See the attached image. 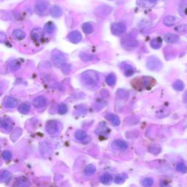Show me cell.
I'll use <instances>...</instances> for the list:
<instances>
[{
	"instance_id": "1",
	"label": "cell",
	"mask_w": 187,
	"mask_h": 187,
	"mask_svg": "<svg viewBox=\"0 0 187 187\" xmlns=\"http://www.w3.org/2000/svg\"><path fill=\"white\" fill-rule=\"evenodd\" d=\"M99 76L93 70H88L81 75V81L87 87H93L99 83Z\"/></svg>"
},
{
	"instance_id": "2",
	"label": "cell",
	"mask_w": 187,
	"mask_h": 187,
	"mask_svg": "<svg viewBox=\"0 0 187 187\" xmlns=\"http://www.w3.org/2000/svg\"><path fill=\"white\" fill-rule=\"evenodd\" d=\"M146 66L148 69L152 71H158L162 67V63L159 59L155 56H150L146 61Z\"/></svg>"
},
{
	"instance_id": "3",
	"label": "cell",
	"mask_w": 187,
	"mask_h": 187,
	"mask_svg": "<svg viewBox=\"0 0 187 187\" xmlns=\"http://www.w3.org/2000/svg\"><path fill=\"white\" fill-rule=\"evenodd\" d=\"M52 60L53 61V64L58 67H63L66 64V58L64 55L57 50H55L52 53Z\"/></svg>"
},
{
	"instance_id": "4",
	"label": "cell",
	"mask_w": 187,
	"mask_h": 187,
	"mask_svg": "<svg viewBox=\"0 0 187 187\" xmlns=\"http://www.w3.org/2000/svg\"><path fill=\"white\" fill-rule=\"evenodd\" d=\"M112 33L115 35H120L126 32V25L122 22H116L112 24L111 26Z\"/></svg>"
},
{
	"instance_id": "5",
	"label": "cell",
	"mask_w": 187,
	"mask_h": 187,
	"mask_svg": "<svg viewBox=\"0 0 187 187\" xmlns=\"http://www.w3.org/2000/svg\"><path fill=\"white\" fill-rule=\"evenodd\" d=\"M49 8V3L45 0H40L34 6L35 12L39 15H44Z\"/></svg>"
},
{
	"instance_id": "6",
	"label": "cell",
	"mask_w": 187,
	"mask_h": 187,
	"mask_svg": "<svg viewBox=\"0 0 187 187\" xmlns=\"http://www.w3.org/2000/svg\"><path fill=\"white\" fill-rule=\"evenodd\" d=\"M31 38L34 42L40 43L44 38L43 30L40 28H35L31 32Z\"/></svg>"
},
{
	"instance_id": "7",
	"label": "cell",
	"mask_w": 187,
	"mask_h": 187,
	"mask_svg": "<svg viewBox=\"0 0 187 187\" xmlns=\"http://www.w3.org/2000/svg\"><path fill=\"white\" fill-rule=\"evenodd\" d=\"M46 130L50 134H53L59 131V123L56 121H49L46 124Z\"/></svg>"
},
{
	"instance_id": "8",
	"label": "cell",
	"mask_w": 187,
	"mask_h": 187,
	"mask_svg": "<svg viewBox=\"0 0 187 187\" xmlns=\"http://www.w3.org/2000/svg\"><path fill=\"white\" fill-rule=\"evenodd\" d=\"M157 2V0H137V5L142 8L150 9L156 5Z\"/></svg>"
},
{
	"instance_id": "9",
	"label": "cell",
	"mask_w": 187,
	"mask_h": 187,
	"mask_svg": "<svg viewBox=\"0 0 187 187\" xmlns=\"http://www.w3.org/2000/svg\"><path fill=\"white\" fill-rule=\"evenodd\" d=\"M46 103H47V100L43 96H38L34 98L32 102V104L36 108H42L43 107H45Z\"/></svg>"
},
{
	"instance_id": "10",
	"label": "cell",
	"mask_w": 187,
	"mask_h": 187,
	"mask_svg": "<svg viewBox=\"0 0 187 187\" xmlns=\"http://www.w3.org/2000/svg\"><path fill=\"white\" fill-rule=\"evenodd\" d=\"M68 40L72 43H78L82 40V35L78 31H73L69 34Z\"/></svg>"
},
{
	"instance_id": "11",
	"label": "cell",
	"mask_w": 187,
	"mask_h": 187,
	"mask_svg": "<svg viewBox=\"0 0 187 187\" xmlns=\"http://www.w3.org/2000/svg\"><path fill=\"white\" fill-rule=\"evenodd\" d=\"M121 69L124 72V74L127 77L132 76L134 73V68L130 64L122 63L121 64Z\"/></svg>"
},
{
	"instance_id": "12",
	"label": "cell",
	"mask_w": 187,
	"mask_h": 187,
	"mask_svg": "<svg viewBox=\"0 0 187 187\" xmlns=\"http://www.w3.org/2000/svg\"><path fill=\"white\" fill-rule=\"evenodd\" d=\"M18 100H17L15 98L12 97H7L6 98H5L4 99V105L6 107H8V108H13V107H15L17 105H18Z\"/></svg>"
},
{
	"instance_id": "13",
	"label": "cell",
	"mask_w": 187,
	"mask_h": 187,
	"mask_svg": "<svg viewBox=\"0 0 187 187\" xmlns=\"http://www.w3.org/2000/svg\"><path fill=\"white\" fill-rule=\"evenodd\" d=\"M178 18H176V17L173 16V15H167V16L165 17L164 18L163 22L164 24L167 26H174V25L178 22Z\"/></svg>"
},
{
	"instance_id": "14",
	"label": "cell",
	"mask_w": 187,
	"mask_h": 187,
	"mask_svg": "<svg viewBox=\"0 0 187 187\" xmlns=\"http://www.w3.org/2000/svg\"><path fill=\"white\" fill-rule=\"evenodd\" d=\"M164 40H165V42H167V43L173 44V43H175V42H178L179 40V37L177 34L168 33V34H165V36H164Z\"/></svg>"
},
{
	"instance_id": "15",
	"label": "cell",
	"mask_w": 187,
	"mask_h": 187,
	"mask_svg": "<svg viewBox=\"0 0 187 187\" xmlns=\"http://www.w3.org/2000/svg\"><path fill=\"white\" fill-rule=\"evenodd\" d=\"M50 13H51V15L53 17L58 18V17H60L62 15V10H61L60 7L57 6V5H54V6L51 7Z\"/></svg>"
},
{
	"instance_id": "16",
	"label": "cell",
	"mask_w": 187,
	"mask_h": 187,
	"mask_svg": "<svg viewBox=\"0 0 187 187\" xmlns=\"http://www.w3.org/2000/svg\"><path fill=\"white\" fill-rule=\"evenodd\" d=\"M151 47L154 49H159L162 47V39L160 37L154 38L150 42Z\"/></svg>"
},
{
	"instance_id": "17",
	"label": "cell",
	"mask_w": 187,
	"mask_h": 187,
	"mask_svg": "<svg viewBox=\"0 0 187 187\" xmlns=\"http://www.w3.org/2000/svg\"><path fill=\"white\" fill-rule=\"evenodd\" d=\"M13 127L12 121H10L9 119H2L1 120V127L3 130H10Z\"/></svg>"
},
{
	"instance_id": "18",
	"label": "cell",
	"mask_w": 187,
	"mask_h": 187,
	"mask_svg": "<svg viewBox=\"0 0 187 187\" xmlns=\"http://www.w3.org/2000/svg\"><path fill=\"white\" fill-rule=\"evenodd\" d=\"M113 146L120 150H126L128 148V145L126 142L121 140H116L113 142Z\"/></svg>"
},
{
	"instance_id": "19",
	"label": "cell",
	"mask_w": 187,
	"mask_h": 187,
	"mask_svg": "<svg viewBox=\"0 0 187 187\" xmlns=\"http://www.w3.org/2000/svg\"><path fill=\"white\" fill-rule=\"evenodd\" d=\"M31 106L29 103H23L18 107V111L23 114H27L30 111Z\"/></svg>"
},
{
	"instance_id": "20",
	"label": "cell",
	"mask_w": 187,
	"mask_h": 187,
	"mask_svg": "<svg viewBox=\"0 0 187 187\" xmlns=\"http://www.w3.org/2000/svg\"><path fill=\"white\" fill-rule=\"evenodd\" d=\"M154 84V80L153 78H150V77H145V78H142V85L145 88H148L151 87Z\"/></svg>"
},
{
	"instance_id": "21",
	"label": "cell",
	"mask_w": 187,
	"mask_h": 187,
	"mask_svg": "<svg viewBox=\"0 0 187 187\" xmlns=\"http://www.w3.org/2000/svg\"><path fill=\"white\" fill-rule=\"evenodd\" d=\"M13 35L16 40H23L26 37V34L21 29H15L13 32Z\"/></svg>"
},
{
	"instance_id": "22",
	"label": "cell",
	"mask_w": 187,
	"mask_h": 187,
	"mask_svg": "<svg viewBox=\"0 0 187 187\" xmlns=\"http://www.w3.org/2000/svg\"><path fill=\"white\" fill-rule=\"evenodd\" d=\"M107 118L111 121L113 126H119L120 124V120L116 115L114 114H108L107 115Z\"/></svg>"
},
{
	"instance_id": "23",
	"label": "cell",
	"mask_w": 187,
	"mask_h": 187,
	"mask_svg": "<svg viewBox=\"0 0 187 187\" xmlns=\"http://www.w3.org/2000/svg\"><path fill=\"white\" fill-rule=\"evenodd\" d=\"M116 82V77L113 73H111L108 76L106 77V83L109 85V86H114Z\"/></svg>"
},
{
	"instance_id": "24",
	"label": "cell",
	"mask_w": 187,
	"mask_h": 187,
	"mask_svg": "<svg viewBox=\"0 0 187 187\" xmlns=\"http://www.w3.org/2000/svg\"><path fill=\"white\" fill-rule=\"evenodd\" d=\"M82 29L84 32H85L86 34H91L93 32V26L90 24V23H85V24H83Z\"/></svg>"
},
{
	"instance_id": "25",
	"label": "cell",
	"mask_w": 187,
	"mask_h": 187,
	"mask_svg": "<svg viewBox=\"0 0 187 187\" xmlns=\"http://www.w3.org/2000/svg\"><path fill=\"white\" fill-rule=\"evenodd\" d=\"M173 86L175 90L179 91V92H181V91H183L184 88V83H183L182 80H177L176 81H175L174 84H173Z\"/></svg>"
},
{
	"instance_id": "26",
	"label": "cell",
	"mask_w": 187,
	"mask_h": 187,
	"mask_svg": "<svg viewBox=\"0 0 187 187\" xmlns=\"http://www.w3.org/2000/svg\"><path fill=\"white\" fill-rule=\"evenodd\" d=\"M45 30L47 33L51 34L54 32L55 30V25L52 22H48L45 25Z\"/></svg>"
},
{
	"instance_id": "27",
	"label": "cell",
	"mask_w": 187,
	"mask_h": 187,
	"mask_svg": "<svg viewBox=\"0 0 187 187\" xmlns=\"http://www.w3.org/2000/svg\"><path fill=\"white\" fill-rule=\"evenodd\" d=\"M75 136H76V138L77 140H84V139H86L87 134H86V132L84 130H78L76 132Z\"/></svg>"
},
{
	"instance_id": "28",
	"label": "cell",
	"mask_w": 187,
	"mask_h": 187,
	"mask_svg": "<svg viewBox=\"0 0 187 187\" xmlns=\"http://www.w3.org/2000/svg\"><path fill=\"white\" fill-rule=\"evenodd\" d=\"M95 171H96L95 167L92 165H89L86 167L84 173L86 175H92L95 173Z\"/></svg>"
},
{
	"instance_id": "29",
	"label": "cell",
	"mask_w": 187,
	"mask_h": 187,
	"mask_svg": "<svg viewBox=\"0 0 187 187\" xmlns=\"http://www.w3.org/2000/svg\"><path fill=\"white\" fill-rule=\"evenodd\" d=\"M154 179L151 178H146L143 179L142 184L144 187H151L154 185Z\"/></svg>"
},
{
	"instance_id": "30",
	"label": "cell",
	"mask_w": 187,
	"mask_h": 187,
	"mask_svg": "<svg viewBox=\"0 0 187 187\" xmlns=\"http://www.w3.org/2000/svg\"><path fill=\"white\" fill-rule=\"evenodd\" d=\"M112 176L109 174H105L101 177V182L104 184H108L111 182Z\"/></svg>"
},
{
	"instance_id": "31",
	"label": "cell",
	"mask_w": 187,
	"mask_h": 187,
	"mask_svg": "<svg viewBox=\"0 0 187 187\" xmlns=\"http://www.w3.org/2000/svg\"><path fill=\"white\" fill-rule=\"evenodd\" d=\"M177 171L181 173H186L187 172V167L184 163H178L176 166Z\"/></svg>"
},
{
	"instance_id": "32",
	"label": "cell",
	"mask_w": 187,
	"mask_h": 187,
	"mask_svg": "<svg viewBox=\"0 0 187 187\" xmlns=\"http://www.w3.org/2000/svg\"><path fill=\"white\" fill-rule=\"evenodd\" d=\"M80 57L83 61H91V60H92V59H94V56L93 55L88 54V53H80Z\"/></svg>"
},
{
	"instance_id": "33",
	"label": "cell",
	"mask_w": 187,
	"mask_h": 187,
	"mask_svg": "<svg viewBox=\"0 0 187 187\" xmlns=\"http://www.w3.org/2000/svg\"><path fill=\"white\" fill-rule=\"evenodd\" d=\"M11 178V174L8 171H3L1 174V180L2 181H7Z\"/></svg>"
},
{
	"instance_id": "34",
	"label": "cell",
	"mask_w": 187,
	"mask_h": 187,
	"mask_svg": "<svg viewBox=\"0 0 187 187\" xmlns=\"http://www.w3.org/2000/svg\"><path fill=\"white\" fill-rule=\"evenodd\" d=\"M175 30L179 33H184V32H187V24H181L176 26L175 28Z\"/></svg>"
},
{
	"instance_id": "35",
	"label": "cell",
	"mask_w": 187,
	"mask_h": 187,
	"mask_svg": "<svg viewBox=\"0 0 187 187\" xmlns=\"http://www.w3.org/2000/svg\"><path fill=\"white\" fill-rule=\"evenodd\" d=\"M67 111V107L65 104H60L58 107V112L60 114H64Z\"/></svg>"
},
{
	"instance_id": "36",
	"label": "cell",
	"mask_w": 187,
	"mask_h": 187,
	"mask_svg": "<svg viewBox=\"0 0 187 187\" xmlns=\"http://www.w3.org/2000/svg\"><path fill=\"white\" fill-rule=\"evenodd\" d=\"M10 69L12 70H17L20 67V64H19L18 61L17 60L13 61H11L10 64Z\"/></svg>"
},
{
	"instance_id": "37",
	"label": "cell",
	"mask_w": 187,
	"mask_h": 187,
	"mask_svg": "<svg viewBox=\"0 0 187 187\" xmlns=\"http://www.w3.org/2000/svg\"><path fill=\"white\" fill-rule=\"evenodd\" d=\"M125 179H126L125 175H118V176L115 177V182L116 183V184H122V183L125 181Z\"/></svg>"
},
{
	"instance_id": "38",
	"label": "cell",
	"mask_w": 187,
	"mask_h": 187,
	"mask_svg": "<svg viewBox=\"0 0 187 187\" xmlns=\"http://www.w3.org/2000/svg\"><path fill=\"white\" fill-rule=\"evenodd\" d=\"M61 70L64 74H69L71 72V66L69 64H65L64 66L61 67Z\"/></svg>"
},
{
	"instance_id": "39",
	"label": "cell",
	"mask_w": 187,
	"mask_h": 187,
	"mask_svg": "<svg viewBox=\"0 0 187 187\" xmlns=\"http://www.w3.org/2000/svg\"><path fill=\"white\" fill-rule=\"evenodd\" d=\"M2 157L5 160H9L12 158V154L8 151H5L2 153Z\"/></svg>"
}]
</instances>
